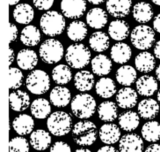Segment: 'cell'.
Segmentation results:
<instances>
[{
	"mask_svg": "<svg viewBox=\"0 0 160 152\" xmlns=\"http://www.w3.org/2000/svg\"><path fill=\"white\" fill-rule=\"evenodd\" d=\"M88 33L87 27L85 22L81 20L72 21L69 27L67 28V35L73 42H80L83 41Z\"/></svg>",
	"mask_w": 160,
	"mask_h": 152,
	"instance_id": "35",
	"label": "cell"
},
{
	"mask_svg": "<svg viewBox=\"0 0 160 152\" xmlns=\"http://www.w3.org/2000/svg\"><path fill=\"white\" fill-rule=\"evenodd\" d=\"M154 55L155 57L160 60V40L156 43L154 46Z\"/></svg>",
	"mask_w": 160,
	"mask_h": 152,
	"instance_id": "47",
	"label": "cell"
},
{
	"mask_svg": "<svg viewBox=\"0 0 160 152\" xmlns=\"http://www.w3.org/2000/svg\"><path fill=\"white\" fill-rule=\"evenodd\" d=\"M39 54L41 59L44 63L51 65L58 63L61 60L64 54V50L60 41L50 38L45 40L42 43L39 50Z\"/></svg>",
	"mask_w": 160,
	"mask_h": 152,
	"instance_id": "7",
	"label": "cell"
},
{
	"mask_svg": "<svg viewBox=\"0 0 160 152\" xmlns=\"http://www.w3.org/2000/svg\"><path fill=\"white\" fill-rule=\"evenodd\" d=\"M31 146L38 151L47 149L51 144V136L49 133L43 129H37L33 131L30 135Z\"/></svg>",
	"mask_w": 160,
	"mask_h": 152,
	"instance_id": "23",
	"label": "cell"
},
{
	"mask_svg": "<svg viewBox=\"0 0 160 152\" xmlns=\"http://www.w3.org/2000/svg\"><path fill=\"white\" fill-rule=\"evenodd\" d=\"M92 70L98 76H105L109 74L112 71L113 64L111 59L106 55L99 54L92 59Z\"/></svg>",
	"mask_w": 160,
	"mask_h": 152,
	"instance_id": "25",
	"label": "cell"
},
{
	"mask_svg": "<svg viewBox=\"0 0 160 152\" xmlns=\"http://www.w3.org/2000/svg\"><path fill=\"white\" fill-rule=\"evenodd\" d=\"M42 38L40 29L33 25L25 27L20 34V41L26 46H36L40 43Z\"/></svg>",
	"mask_w": 160,
	"mask_h": 152,
	"instance_id": "29",
	"label": "cell"
},
{
	"mask_svg": "<svg viewBox=\"0 0 160 152\" xmlns=\"http://www.w3.org/2000/svg\"><path fill=\"white\" fill-rule=\"evenodd\" d=\"M52 79L60 86L69 83L72 79V72L71 67L66 65H57L52 70Z\"/></svg>",
	"mask_w": 160,
	"mask_h": 152,
	"instance_id": "38",
	"label": "cell"
},
{
	"mask_svg": "<svg viewBox=\"0 0 160 152\" xmlns=\"http://www.w3.org/2000/svg\"><path fill=\"white\" fill-rule=\"evenodd\" d=\"M158 104L160 105V89L158 91Z\"/></svg>",
	"mask_w": 160,
	"mask_h": 152,
	"instance_id": "54",
	"label": "cell"
},
{
	"mask_svg": "<svg viewBox=\"0 0 160 152\" xmlns=\"http://www.w3.org/2000/svg\"><path fill=\"white\" fill-rule=\"evenodd\" d=\"M47 127L49 133L55 136H63L72 129L71 116L65 111H55L48 116Z\"/></svg>",
	"mask_w": 160,
	"mask_h": 152,
	"instance_id": "5",
	"label": "cell"
},
{
	"mask_svg": "<svg viewBox=\"0 0 160 152\" xmlns=\"http://www.w3.org/2000/svg\"><path fill=\"white\" fill-rule=\"evenodd\" d=\"M110 56L113 62L122 65L130 60L132 57V50L127 43H117L111 48Z\"/></svg>",
	"mask_w": 160,
	"mask_h": 152,
	"instance_id": "19",
	"label": "cell"
},
{
	"mask_svg": "<svg viewBox=\"0 0 160 152\" xmlns=\"http://www.w3.org/2000/svg\"><path fill=\"white\" fill-rule=\"evenodd\" d=\"M98 128L93 122L82 120L76 123L72 129V138L79 146H90L96 142L98 137Z\"/></svg>",
	"mask_w": 160,
	"mask_h": 152,
	"instance_id": "1",
	"label": "cell"
},
{
	"mask_svg": "<svg viewBox=\"0 0 160 152\" xmlns=\"http://www.w3.org/2000/svg\"><path fill=\"white\" fill-rule=\"evenodd\" d=\"M9 66H11L13 61H14V57H15V54H14V51H13V49L12 48H10L9 49Z\"/></svg>",
	"mask_w": 160,
	"mask_h": 152,
	"instance_id": "48",
	"label": "cell"
},
{
	"mask_svg": "<svg viewBox=\"0 0 160 152\" xmlns=\"http://www.w3.org/2000/svg\"><path fill=\"white\" fill-rule=\"evenodd\" d=\"M86 21L92 29H103L108 23V14L102 8H92L87 13Z\"/></svg>",
	"mask_w": 160,
	"mask_h": 152,
	"instance_id": "21",
	"label": "cell"
},
{
	"mask_svg": "<svg viewBox=\"0 0 160 152\" xmlns=\"http://www.w3.org/2000/svg\"><path fill=\"white\" fill-rule=\"evenodd\" d=\"M10 152H29V143L23 136H16L10 141Z\"/></svg>",
	"mask_w": 160,
	"mask_h": 152,
	"instance_id": "39",
	"label": "cell"
},
{
	"mask_svg": "<svg viewBox=\"0 0 160 152\" xmlns=\"http://www.w3.org/2000/svg\"><path fill=\"white\" fill-rule=\"evenodd\" d=\"M87 1L92 5H100V4L104 3L106 0H87Z\"/></svg>",
	"mask_w": 160,
	"mask_h": 152,
	"instance_id": "49",
	"label": "cell"
},
{
	"mask_svg": "<svg viewBox=\"0 0 160 152\" xmlns=\"http://www.w3.org/2000/svg\"><path fill=\"white\" fill-rule=\"evenodd\" d=\"M20 0H10V5H18V3H19Z\"/></svg>",
	"mask_w": 160,
	"mask_h": 152,
	"instance_id": "52",
	"label": "cell"
},
{
	"mask_svg": "<svg viewBox=\"0 0 160 152\" xmlns=\"http://www.w3.org/2000/svg\"><path fill=\"white\" fill-rule=\"evenodd\" d=\"M90 47L96 52H103L109 48L110 41L108 35L105 32L97 31L92 34L89 38Z\"/></svg>",
	"mask_w": 160,
	"mask_h": 152,
	"instance_id": "36",
	"label": "cell"
},
{
	"mask_svg": "<svg viewBox=\"0 0 160 152\" xmlns=\"http://www.w3.org/2000/svg\"><path fill=\"white\" fill-rule=\"evenodd\" d=\"M143 141L137 133H127L119 141L120 152H142Z\"/></svg>",
	"mask_w": 160,
	"mask_h": 152,
	"instance_id": "10",
	"label": "cell"
},
{
	"mask_svg": "<svg viewBox=\"0 0 160 152\" xmlns=\"http://www.w3.org/2000/svg\"><path fill=\"white\" fill-rule=\"evenodd\" d=\"M108 34L113 40L122 41L129 35V26L123 19H115L109 25Z\"/></svg>",
	"mask_w": 160,
	"mask_h": 152,
	"instance_id": "27",
	"label": "cell"
},
{
	"mask_svg": "<svg viewBox=\"0 0 160 152\" xmlns=\"http://www.w3.org/2000/svg\"><path fill=\"white\" fill-rule=\"evenodd\" d=\"M153 28H154V30L156 32L160 34V14H158L154 18V20H153Z\"/></svg>",
	"mask_w": 160,
	"mask_h": 152,
	"instance_id": "45",
	"label": "cell"
},
{
	"mask_svg": "<svg viewBox=\"0 0 160 152\" xmlns=\"http://www.w3.org/2000/svg\"><path fill=\"white\" fill-rule=\"evenodd\" d=\"M10 89L18 90L23 83V73L16 67H11L9 70Z\"/></svg>",
	"mask_w": 160,
	"mask_h": 152,
	"instance_id": "40",
	"label": "cell"
},
{
	"mask_svg": "<svg viewBox=\"0 0 160 152\" xmlns=\"http://www.w3.org/2000/svg\"><path fill=\"white\" fill-rule=\"evenodd\" d=\"M94 75L89 71L82 70L74 76V86L80 92H88L94 86Z\"/></svg>",
	"mask_w": 160,
	"mask_h": 152,
	"instance_id": "22",
	"label": "cell"
},
{
	"mask_svg": "<svg viewBox=\"0 0 160 152\" xmlns=\"http://www.w3.org/2000/svg\"><path fill=\"white\" fill-rule=\"evenodd\" d=\"M156 76H157V79H158V81H160V65L158 67L156 68Z\"/></svg>",
	"mask_w": 160,
	"mask_h": 152,
	"instance_id": "50",
	"label": "cell"
},
{
	"mask_svg": "<svg viewBox=\"0 0 160 152\" xmlns=\"http://www.w3.org/2000/svg\"><path fill=\"white\" fill-rule=\"evenodd\" d=\"M155 40V31L143 24L137 26L130 34V41L133 46L141 51H146L152 47Z\"/></svg>",
	"mask_w": 160,
	"mask_h": 152,
	"instance_id": "6",
	"label": "cell"
},
{
	"mask_svg": "<svg viewBox=\"0 0 160 152\" xmlns=\"http://www.w3.org/2000/svg\"><path fill=\"white\" fill-rule=\"evenodd\" d=\"M50 103L58 108H63L70 104L71 99V91L63 86H57L50 92Z\"/></svg>",
	"mask_w": 160,
	"mask_h": 152,
	"instance_id": "14",
	"label": "cell"
},
{
	"mask_svg": "<svg viewBox=\"0 0 160 152\" xmlns=\"http://www.w3.org/2000/svg\"><path fill=\"white\" fill-rule=\"evenodd\" d=\"M65 19L63 15L57 11H48L42 16L40 27L44 35L54 37L61 35L65 29Z\"/></svg>",
	"mask_w": 160,
	"mask_h": 152,
	"instance_id": "2",
	"label": "cell"
},
{
	"mask_svg": "<svg viewBox=\"0 0 160 152\" xmlns=\"http://www.w3.org/2000/svg\"><path fill=\"white\" fill-rule=\"evenodd\" d=\"M118 123L120 128L127 132L134 131L140 124V116L136 111H128L119 115Z\"/></svg>",
	"mask_w": 160,
	"mask_h": 152,
	"instance_id": "26",
	"label": "cell"
},
{
	"mask_svg": "<svg viewBox=\"0 0 160 152\" xmlns=\"http://www.w3.org/2000/svg\"><path fill=\"white\" fill-rule=\"evenodd\" d=\"M26 87L33 95H43L50 88V78L43 70H33L27 77Z\"/></svg>",
	"mask_w": 160,
	"mask_h": 152,
	"instance_id": "8",
	"label": "cell"
},
{
	"mask_svg": "<svg viewBox=\"0 0 160 152\" xmlns=\"http://www.w3.org/2000/svg\"><path fill=\"white\" fill-rule=\"evenodd\" d=\"M137 70L132 66H122L116 72V81L119 84L125 86V87H130L137 81Z\"/></svg>",
	"mask_w": 160,
	"mask_h": 152,
	"instance_id": "31",
	"label": "cell"
},
{
	"mask_svg": "<svg viewBox=\"0 0 160 152\" xmlns=\"http://www.w3.org/2000/svg\"><path fill=\"white\" fill-rule=\"evenodd\" d=\"M142 138L149 143H155L160 140V123L155 120H150L143 124L142 128Z\"/></svg>",
	"mask_w": 160,
	"mask_h": 152,
	"instance_id": "37",
	"label": "cell"
},
{
	"mask_svg": "<svg viewBox=\"0 0 160 152\" xmlns=\"http://www.w3.org/2000/svg\"><path fill=\"white\" fill-rule=\"evenodd\" d=\"M50 152H71V149L68 143L64 142H57L50 148Z\"/></svg>",
	"mask_w": 160,
	"mask_h": 152,
	"instance_id": "42",
	"label": "cell"
},
{
	"mask_svg": "<svg viewBox=\"0 0 160 152\" xmlns=\"http://www.w3.org/2000/svg\"><path fill=\"white\" fill-rule=\"evenodd\" d=\"M99 136L102 143L107 145H112L120 141L121 130L115 124H104L99 128Z\"/></svg>",
	"mask_w": 160,
	"mask_h": 152,
	"instance_id": "13",
	"label": "cell"
},
{
	"mask_svg": "<svg viewBox=\"0 0 160 152\" xmlns=\"http://www.w3.org/2000/svg\"><path fill=\"white\" fill-rule=\"evenodd\" d=\"M95 90H96L97 95H99V97L107 99V98L112 97L115 94L117 88L115 85V82L111 78L103 77L97 81L95 85Z\"/></svg>",
	"mask_w": 160,
	"mask_h": 152,
	"instance_id": "33",
	"label": "cell"
},
{
	"mask_svg": "<svg viewBox=\"0 0 160 152\" xmlns=\"http://www.w3.org/2000/svg\"><path fill=\"white\" fill-rule=\"evenodd\" d=\"M9 105L14 111H23L30 105L29 95L22 90L12 91L9 95Z\"/></svg>",
	"mask_w": 160,
	"mask_h": 152,
	"instance_id": "20",
	"label": "cell"
},
{
	"mask_svg": "<svg viewBox=\"0 0 160 152\" xmlns=\"http://www.w3.org/2000/svg\"><path fill=\"white\" fill-rule=\"evenodd\" d=\"M92 53L89 48L83 43L71 44L67 48L65 59L69 67L74 69H82L91 62Z\"/></svg>",
	"mask_w": 160,
	"mask_h": 152,
	"instance_id": "3",
	"label": "cell"
},
{
	"mask_svg": "<svg viewBox=\"0 0 160 152\" xmlns=\"http://www.w3.org/2000/svg\"><path fill=\"white\" fill-rule=\"evenodd\" d=\"M71 111L78 119H89L96 111L97 104L92 95L81 93L76 95L71 101Z\"/></svg>",
	"mask_w": 160,
	"mask_h": 152,
	"instance_id": "4",
	"label": "cell"
},
{
	"mask_svg": "<svg viewBox=\"0 0 160 152\" xmlns=\"http://www.w3.org/2000/svg\"><path fill=\"white\" fill-rule=\"evenodd\" d=\"M97 152H120V150L116 149L114 147H112L110 145H107L99 149Z\"/></svg>",
	"mask_w": 160,
	"mask_h": 152,
	"instance_id": "46",
	"label": "cell"
},
{
	"mask_svg": "<svg viewBox=\"0 0 160 152\" xmlns=\"http://www.w3.org/2000/svg\"><path fill=\"white\" fill-rule=\"evenodd\" d=\"M13 18L19 24H29L33 19V8L27 3L18 4L13 10Z\"/></svg>",
	"mask_w": 160,
	"mask_h": 152,
	"instance_id": "28",
	"label": "cell"
},
{
	"mask_svg": "<svg viewBox=\"0 0 160 152\" xmlns=\"http://www.w3.org/2000/svg\"><path fill=\"white\" fill-rule=\"evenodd\" d=\"M138 95L137 91L130 87H125L118 91L116 95V103L122 109H132L137 104Z\"/></svg>",
	"mask_w": 160,
	"mask_h": 152,
	"instance_id": "12",
	"label": "cell"
},
{
	"mask_svg": "<svg viewBox=\"0 0 160 152\" xmlns=\"http://www.w3.org/2000/svg\"><path fill=\"white\" fill-rule=\"evenodd\" d=\"M10 26H11V30H12V38H11L10 43H12L18 37V29H17L16 25L13 23H11Z\"/></svg>",
	"mask_w": 160,
	"mask_h": 152,
	"instance_id": "43",
	"label": "cell"
},
{
	"mask_svg": "<svg viewBox=\"0 0 160 152\" xmlns=\"http://www.w3.org/2000/svg\"><path fill=\"white\" fill-rule=\"evenodd\" d=\"M132 0H107L106 6L109 14L113 18H124L130 13Z\"/></svg>",
	"mask_w": 160,
	"mask_h": 152,
	"instance_id": "11",
	"label": "cell"
},
{
	"mask_svg": "<svg viewBox=\"0 0 160 152\" xmlns=\"http://www.w3.org/2000/svg\"><path fill=\"white\" fill-rule=\"evenodd\" d=\"M51 112L50 103L45 98H37L31 104V113L33 118L44 119L48 118Z\"/></svg>",
	"mask_w": 160,
	"mask_h": 152,
	"instance_id": "34",
	"label": "cell"
},
{
	"mask_svg": "<svg viewBox=\"0 0 160 152\" xmlns=\"http://www.w3.org/2000/svg\"><path fill=\"white\" fill-rule=\"evenodd\" d=\"M12 128L21 136L32 133L34 128L33 119L28 114H19L12 121Z\"/></svg>",
	"mask_w": 160,
	"mask_h": 152,
	"instance_id": "16",
	"label": "cell"
},
{
	"mask_svg": "<svg viewBox=\"0 0 160 152\" xmlns=\"http://www.w3.org/2000/svg\"><path fill=\"white\" fill-rule=\"evenodd\" d=\"M61 10L63 16L68 19H78L86 10L85 0H62Z\"/></svg>",
	"mask_w": 160,
	"mask_h": 152,
	"instance_id": "9",
	"label": "cell"
},
{
	"mask_svg": "<svg viewBox=\"0 0 160 152\" xmlns=\"http://www.w3.org/2000/svg\"><path fill=\"white\" fill-rule=\"evenodd\" d=\"M75 152H92L90 149H78L77 150H75Z\"/></svg>",
	"mask_w": 160,
	"mask_h": 152,
	"instance_id": "51",
	"label": "cell"
},
{
	"mask_svg": "<svg viewBox=\"0 0 160 152\" xmlns=\"http://www.w3.org/2000/svg\"><path fill=\"white\" fill-rule=\"evenodd\" d=\"M38 56L36 52L30 49H23L19 51L17 55V64L20 69L25 71L32 70L36 67Z\"/></svg>",
	"mask_w": 160,
	"mask_h": 152,
	"instance_id": "18",
	"label": "cell"
},
{
	"mask_svg": "<svg viewBox=\"0 0 160 152\" xmlns=\"http://www.w3.org/2000/svg\"><path fill=\"white\" fill-rule=\"evenodd\" d=\"M137 111L143 119H155L159 112V104L153 98H146L139 103Z\"/></svg>",
	"mask_w": 160,
	"mask_h": 152,
	"instance_id": "17",
	"label": "cell"
},
{
	"mask_svg": "<svg viewBox=\"0 0 160 152\" xmlns=\"http://www.w3.org/2000/svg\"><path fill=\"white\" fill-rule=\"evenodd\" d=\"M98 114L101 121L110 123L117 119V106L112 101H104L98 107Z\"/></svg>",
	"mask_w": 160,
	"mask_h": 152,
	"instance_id": "30",
	"label": "cell"
},
{
	"mask_svg": "<svg viewBox=\"0 0 160 152\" xmlns=\"http://www.w3.org/2000/svg\"><path fill=\"white\" fill-rule=\"evenodd\" d=\"M136 68L141 73H150L155 69L156 59L155 57L148 52H142L139 53L135 58Z\"/></svg>",
	"mask_w": 160,
	"mask_h": 152,
	"instance_id": "32",
	"label": "cell"
},
{
	"mask_svg": "<svg viewBox=\"0 0 160 152\" xmlns=\"http://www.w3.org/2000/svg\"><path fill=\"white\" fill-rule=\"evenodd\" d=\"M153 4H155L156 5H160V0H151Z\"/></svg>",
	"mask_w": 160,
	"mask_h": 152,
	"instance_id": "53",
	"label": "cell"
},
{
	"mask_svg": "<svg viewBox=\"0 0 160 152\" xmlns=\"http://www.w3.org/2000/svg\"><path fill=\"white\" fill-rule=\"evenodd\" d=\"M137 93L142 96H151L158 90V81L153 76H141L136 83Z\"/></svg>",
	"mask_w": 160,
	"mask_h": 152,
	"instance_id": "15",
	"label": "cell"
},
{
	"mask_svg": "<svg viewBox=\"0 0 160 152\" xmlns=\"http://www.w3.org/2000/svg\"><path fill=\"white\" fill-rule=\"evenodd\" d=\"M55 0H33V5L40 11L49 10L54 5Z\"/></svg>",
	"mask_w": 160,
	"mask_h": 152,
	"instance_id": "41",
	"label": "cell"
},
{
	"mask_svg": "<svg viewBox=\"0 0 160 152\" xmlns=\"http://www.w3.org/2000/svg\"><path fill=\"white\" fill-rule=\"evenodd\" d=\"M133 17L138 23L144 24L149 22L154 15V12L149 3L147 2H139L137 3L133 7Z\"/></svg>",
	"mask_w": 160,
	"mask_h": 152,
	"instance_id": "24",
	"label": "cell"
},
{
	"mask_svg": "<svg viewBox=\"0 0 160 152\" xmlns=\"http://www.w3.org/2000/svg\"><path fill=\"white\" fill-rule=\"evenodd\" d=\"M144 152H160V144L153 143L148 146Z\"/></svg>",
	"mask_w": 160,
	"mask_h": 152,
	"instance_id": "44",
	"label": "cell"
}]
</instances>
